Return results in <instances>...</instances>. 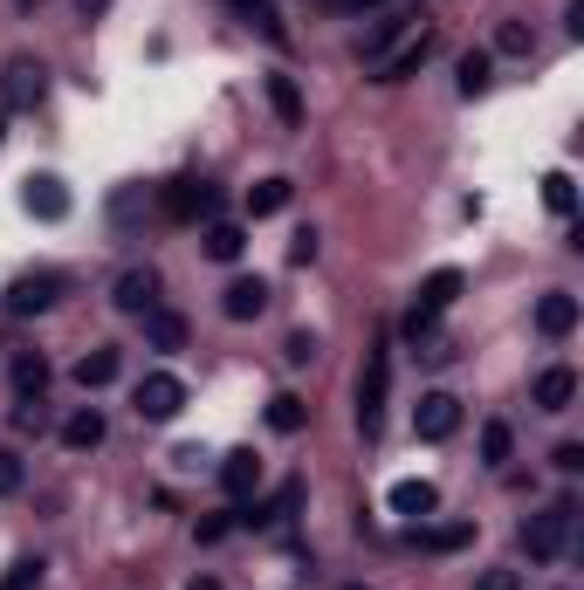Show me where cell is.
Wrapping results in <instances>:
<instances>
[{
    "instance_id": "1",
    "label": "cell",
    "mask_w": 584,
    "mask_h": 590,
    "mask_svg": "<svg viewBox=\"0 0 584 590\" xmlns=\"http://www.w3.org/2000/svg\"><path fill=\"white\" fill-rule=\"evenodd\" d=\"M159 213L179 220V227H200V220L220 213V186H214V179H192V172H186V179H166V186H159Z\"/></svg>"
},
{
    "instance_id": "2",
    "label": "cell",
    "mask_w": 584,
    "mask_h": 590,
    "mask_svg": "<svg viewBox=\"0 0 584 590\" xmlns=\"http://www.w3.org/2000/svg\"><path fill=\"white\" fill-rule=\"evenodd\" d=\"M571 522H577V508H571V501L543 508V516H529V522H523V549H529L536 563H557L564 549H571Z\"/></svg>"
},
{
    "instance_id": "3",
    "label": "cell",
    "mask_w": 584,
    "mask_h": 590,
    "mask_svg": "<svg viewBox=\"0 0 584 590\" xmlns=\"http://www.w3.org/2000/svg\"><path fill=\"white\" fill-rule=\"evenodd\" d=\"M49 97V69L34 56H14L8 69H0V110H34Z\"/></svg>"
},
{
    "instance_id": "4",
    "label": "cell",
    "mask_w": 584,
    "mask_h": 590,
    "mask_svg": "<svg viewBox=\"0 0 584 590\" xmlns=\"http://www.w3.org/2000/svg\"><path fill=\"white\" fill-rule=\"evenodd\" d=\"M385 391H393V350H372L365 378H358V426H365V440H372L378 419H385Z\"/></svg>"
},
{
    "instance_id": "5",
    "label": "cell",
    "mask_w": 584,
    "mask_h": 590,
    "mask_svg": "<svg viewBox=\"0 0 584 590\" xmlns=\"http://www.w3.org/2000/svg\"><path fill=\"white\" fill-rule=\"evenodd\" d=\"M426 56H434V28H413L406 42H393V49L372 62V83H406V76H413Z\"/></svg>"
},
{
    "instance_id": "6",
    "label": "cell",
    "mask_w": 584,
    "mask_h": 590,
    "mask_svg": "<svg viewBox=\"0 0 584 590\" xmlns=\"http://www.w3.org/2000/svg\"><path fill=\"white\" fill-rule=\"evenodd\" d=\"M179 412H186V384H179L172 371H145V378H138V419H159V426H166V419H179Z\"/></svg>"
},
{
    "instance_id": "7",
    "label": "cell",
    "mask_w": 584,
    "mask_h": 590,
    "mask_svg": "<svg viewBox=\"0 0 584 590\" xmlns=\"http://www.w3.org/2000/svg\"><path fill=\"white\" fill-rule=\"evenodd\" d=\"M56 296H62V274H49V268H34V274H21V282L8 289V317H42V309H56Z\"/></svg>"
},
{
    "instance_id": "8",
    "label": "cell",
    "mask_w": 584,
    "mask_h": 590,
    "mask_svg": "<svg viewBox=\"0 0 584 590\" xmlns=\"http://www.w3.org/2000/svg\"><path fill=\"white\" fill-rule=\"evenodd\" d=\"M454 426H461V399H454V391H426V399L413 406V432H419L426 447L454 440Z\"/></svg>"
},
{
    "instance_id": "9",
    "label": "cell",
    "mask_w": 584,
    "mask_h": 590,
    "mask_svg": "<svg viewBox=\"0 0 584 590\" xmlns=\"http://www.w3.org/2000/svg\"><path fill=\"white\" fill-rule=\"evenodd\" d=\"M220 309H227V323H255L268 309V282L261 274H234V282L220 289Z\"/></svg>"
},
{
    "instance_id": "10",
    "label": "cell",
    "mask_w": 584,
    "mask_h": 590,
    "mask_svg": "<svg viewBox=\"0 0 584 590\" xmlns=\"http://www.w3.org/2000/svg\"><path fill=\"white\" fill-rule=\"evenodd\" d=\"M21 207H28L34 220H69V186H62L56 172H34V179L21 186Z\"/></svg>"
},
{
    "instance_id": "11",
    "label": "cell",
    "mask_w": 584,
    "mask_h": 590,
    "mask_svg": "<svg viewBox=\"0 0 584 590\" xmlns=\"http://www.w3.org/2000/svg\"><path fill=\"white\" fill-rule=\"evenodd\" d=\"M110 302L125 309V317H145V309L159 302V268H125V274H117V289H110Z\"/></svg>"
},
{
    "instance_id": "12",
    "label": "cell",
    "mask_w": 584,
    "mask_h": 590,
    "mask_svg": "<svg viewBox=\"0 0 584 590\" xmlns=\"http://www.w3.org/2000/svg\"><path fill=\"white\" fill-rule=\"evenodd\" d=\"M385 501H393V516L426 522V516L441 508V488H434V481H393V494H385Z\"/></svg>"
},
{
    "instance_id": "13",
    "label": "cell",
    "mask_w": 584,
    "mask_h": 590,
    "mask_svg": "<svg viewBox=\"0 0 584 590\" xmlns=\"http://www.w3.org/2000/svg\"><path fill=\"white\" fill-rule=\"evenodd\" d=\"M220 488L234 494V501H248L255 488H261V460L241 447V453H220Z\"/></svg>"
},
{
    "instance_id": "14",
    "label": "cell",
    "mask_w": 584,
    "mask_h": 590,
    "mask_svg": "<svg viewBox=\"0 0 584 590\" xmlns=\"http://www.w3.org/2000/svg\"><path fill=\"white\" fill-rule=\"evenodd\" d=\"M536 330H543V337H571V330H577V296H571V289H551V296L536 302Z\"/></svg>"
},
{
    "instance_id": "15",
    "label": "cell",
    "mask_w": 584,
    "mask_h": 590,
    "mask_svg": "<svg viewBox=\"0 0 584 590\" xmlns=\"http://www.w3.org/2000/svg\"><path fill=\"white\" fill-rule=\"evenodd\" d=\"M138 323H145V343H151V350H186V317H179V309H159V302H151Z\"/></svg>"
},
{
    "instance_id": "16",
    "label": "cell",
    "mask_w": 584,
    "mask_h": 590,
    "mask_svg": "<svg viewBox=\"0 0 584 590\" xmlns=\"http://www.w3.org/2000/svg\"><path fill=\"white\" fill-rule=\"evenodd\" d=\"M571 399H577V371L571 364H551V371L536 378V406L543 412H571Z\"/></svg>"
},
{
    "instance_id": "17",
    "label": "cell",
    "mask_w": 584,
    "mask_h": 590,
    "mask_svg": "<svg viewBox=\"0 0 584 590\" xmlns=\"http://www.w3.org/2000/svg\"><path fill=\"white\" fill-rule=\"evenodd\" d=\"M62 447H69V453H97V447H103V412H97V406L69 412V419H62Z\"/></svg>"
},
{
    "instance_id": "18",
    "label": "cell",
    "mask_w": 584,
    "mask_h": 590,
    "mask_svg": "<svg viewBox=\"0 0 584 590\" xmlns=\"http://www.w3.org/2000/svg\"><path fill=\"white\" fill-rule=\"evenodd\" d=\"M200 248H207V261H241V248H248V233L234 227V220H207V233H200Z\"/></svg>"
},
{
    "instance_id": "19",
    "label": "cell",
    "mask_w": 584,
    "mask_h": 590,
    "mask_svg": "<svg viewBox=\"0 0 584 590\" xmlns=\"http://www.w3.org/2000/svg\"><path fill=\"white\" fill-rule=\"evenodd\" d=\"M117 364H125V358H117L110 343H103V350H83V358H76V384H83V391H103V384L117 378Z\"/></svg>"
},
{
    "instance_id": "20",
    "label": "cell",
    "mask_w": 584,
    "mask_h": 590,
    "mask_svg": "<svg viewBox=\"0 0 584 590\" xmlns=\"http://www.w3.org/2000/svg\"><path fill=\"white\" fill-rule=\"evenodd\" d=\"M234 14H241L248 28H261L268 42H289V28H283V14H276V0H227Z\"/></svg>"
},
{
    "instance_id": "21",
    "label": "cell",
    "mask_w": 584,
    "mask_h": 590,
    "mask_svg": "<svg viewBox=\"0 0 584 590\" xmlns=\"http://www.w3.org/2000/svg\"><path fill=\"white\" fill-rule=\"evenodd\" d=\"M268 103H276V117H283V124L289 131H303V90H296V76H268Z\"/></svg>"
},
{
    "instance_id": "22",
    "label": "cell",
    "mask_w": 584,
    "mask_h": 590,
    "mask_svg": "<svg viewBox=\"0 0 584 590\" xmlns=\"http://www.w3.org/2000/svg\"><path fill=\"white\" fill-rule=\"evenodd\" d=\"M467 542H475V522H434V529L419 536L426 557H454V549H467Z\"/></svg>"
},
{
    "instance_id": "23",
    "label": "cell",
    "mask_w": 584,
    "mask_h": 590,
    "mask_svg": "<svg viewBox=\"0 0 584 590\" xmlns=\"http://www.w3.org/2000/svg\"><path fill=\"white\" fill-rule=\"evenodd\" d=\"M289 200H296V186H289V179H261V186H248V213H255V220L283 213Z\"/></svg>"
},
{
    "instance_id": "24",
    "label": "cell",
    "mask_w": 584,
    "mask_h": 590,
    "mask_svg": "<svg viewBox=\"0 0 584 590\" xmlns=\"http://www.w3.org/2000/svg\"><path fill=\"white\" fill-rule=\"evenodd\" d=\"M413 34V14H385V21H372V34H365V62H378L393 42H406Z\"/></svg>"
},
{
    "instance_id": "25",
    "label": "cell",
    "mask_w": 584,
    "mask_h": 590,
    "mask_svg": "<svg viewBox=\"0 0 584 590\" xmlns=\"http://www.w3.org/2000/svg\"><path fill=\"white\" fill-rule=\"evenodd\" d=\"M268 426H276V432H303L309 426V406L296 399V391H276V399H268Z\"/></svg>"
},
{
    "instance_id": "26",
    "label": "cell",
    "mask_w": 584,
    "mask_h": 590,
    "mask_svg": "<svg viewBox=\"0 0 584 590\" xmlns=\"http://www.w3.org/2000/svg\"><path fill=\"white\" fill-rule=\"evenodd\" d=\"M14 391H21V399H42V391H49V364H42V350L14 358Z\"/></svg>"
},
{
    "instance_id": "27",
    "label": "cell",
    "mask_w": 584,
    "mask_h": 590,
    "mask_svg": "<svg viewBox=\"0 0 584 590\" xmlns=\"http://www.w3.org/2000/svg\"><path fill=\"white\" fill-rule=\"evenodd\" d=\"M151 213H159V200H151L145 186H131V192H117V200H110V220H117V227H131V220H151Z\"/></svg>"
},
{
    "instance_id": "28",
    "label": "cell",
    "mask_w": 584,
    "mask_h": 590,
    "mask_svg": "<svg viewBox=\"0 0 584 590\" xmlns=\"http://www.w3.org/2000/svg\"><path fill=\"white\" fill-rule=\"evenodd\" d=\"M488 69H495L488 49H467V56H461V97H482V90H488Z\"/></svg>"
},
{
    "instance_id": "29",
    "label": "cell",
    "mask_w": 584,
    "mask_h": 590,
    "mask_svg": "<svg viewBox=\"0 0 584 590\" xmlns=\"http://www.w3.org/2000/svg\"><path fill=\"white\" fill-rule=\"evenodd\" d=\"M509 447H516V432L502 426V419H488V426H482V460L502 467V460H509Z\"/></svg>"
},
{
    "instance_id": "30",
    "label": "cell",
    "mask_w": 584,
    "mask_h": 590,
    "mask_svg": "<svg viewBox=\"0 0 584 590\" xmlns=\"http://www.w3.org/2000/svg\"><path fill=\"white\" fill-rule=\"evenodd\" d=\"M543 207L571 220V207H577V186H571V172H551V179H543Z\"/></svg>"
},
{
    "instance_id": "31",
    "label": "cell",
    "mask_w": 584,
    "mask_h": 590,
    "mask_svg": "<svg viewBox=\"0 0 584 590\" xmlns=\"http://www.w3.org/2000/svg\"><path fill=\"white\" fill-rule=\"evenodd\" d=\"M21 481H28V460H21L14 447H0V501L21 494Z\"/></svg>"
},
{
    "instance_id": "32",
    "label": "cell",
    "mask_w": 584,
    "mask_h": 590,
    "mask_svg": "<svg viewBox=\"0 0 584 590\" xmlns=\"http://www.w3.org/2000/svg\"><path fill=\"white\" fill-rule=\"evenodd\" d=\"M495 49H502V56H529V49H536V34H529L523 21H502V28H495Z\"/></svg>"
},
{
    "instance_id": "33",
    "label": "cell",
    "mask_w": 584,
    "mask_h": 590,
    "mask_svg": "<svg viewBox=\"0 0 584 590\" xmlns=\"http://www.w3.org/2000/svg\"><path fill=\"white\" fill-rule=\"evenodd\" d=\"M0 590H42V563H34V557L8 563V577H0Z\"/></svg>"
},
{
    "instance_id": "34",
    "label": "cell",
    "mask_w": 584,
    "mask_h": 590,
    "mask_svg": "<svg viewBox=\"0 0 584 590\" xmlns=\"http://www.w3.org/2000/svg\"><path fill=\"white\" fill-rule=\"evenodd\" d=\"M475 590H523V570H482Z\"/></svg>"
},
{
    "instance_id": "35",
    "label": "cell",
    "mask_w": 584,
    "mask_h": 590,
    "mask_svg": "<svg viewBox=\"0 0 584 590\" xmlns=\"http://www.w3.org/2000/svg\"><path fill=\"white\" fill-rule=\"evenodd\" d=\"M551 460H557V474H584V447H577V440H564Z\"/></svg>"
},
{
    "instance_id": "36",
    "label": "cell",
    "mask_w": 584,
    "mask_h": 590,
    "mask_svg": "<svg viewBox=\"0 0 584 590\" xmlns=\"http://www.w3.org/2000/svg\"><path fill=\"white\" fill-rule=\"evenodd\" d=\"M289 261H317V227H303L296 241H289Z\"/></svg>"
},
{
    "instance_id": "37",
    "label": "cell",
    "mask_w": 584,
    "mask_h": 590,
    "mask_svg": "<svg viewBox=\"0 0 584 590\" xmlns=\"http://www.w3.org/2000/svg\"><path fill=\"white\" fill-rule=\"evenodd\" d=\"M309 358H317V337L296 330V337H289V364H309Z\"/></svg>"
},
{
    "instance_id": "38",
    "label": "cell",
    "mask_w": 584,
    "mask_h": 590,
    "mask_svg": "<svg viewBox=\"0 0 584 590\" xmlns=\"http://www.w3.org/2000/svg\"><path fill=\"white\" fill-rule=\"evenodd\" d=\"M227 529H234V516H207V522H200V529H192V536H200V542H220Z\"/></svg>"
},
{
    "instance_id": "39",
    "label": "cell",
    "mask_w": 584,
    "mask_h": 590,
    "mask_svg": "<svg viewBox=\"0 0 584 590\" xmlns=\"http://www.w3.org/2000/svg\"><path fill=\"white\" fill-rule=\"evenodd\" d=\"M172 460H179V467H186V474H200V467H207V460H214V453H207V447H179V453H172Z\"/></svg>"
},
{
    "instance_id": "40",
    "label": "cell",
    "mask_w": 584,
    "mask_h": 590,
    "mask_svg": "<svg viewBox=\"0 0 584 590\" xmlns=\"http://www.w3.org/2000/svg\"><path fill=\"white\" fill-rule=\"evenodd\" d=\"M330 8H344V14H365V8H378V0H330Z\"/></svg>"
},
{
    "instance_id": "41",
    "label": "cell",
    "mask_w": 584,
    "mask_h": 590,
    "mask_svg": "<svg viewBox=\"0 0 584 590\" xmlns=\"http://www.w3.org/2000/svg\"><path fill=\"white\" fill-rule=\"evenodd\" d=\"M186 590H220V577H192V583H186Z\"/></svg>"
},
{
    "instance_id": "42",
    "label": "cell",
    "mask_w": 584,
    "mask_h": 590,
    "mask_svg": "<svg viewBox=\"0 0 584 590\" xmlns=\"http://www.w3.org/2000/svg\"><path fill=\"white\" fill-rule=\"evenodd\" d=\"M0 138H8V110H0Z\"/></svg>"
},
{
    "instance_id": "43",
    "label": "cell",
    "mask_w": 584,
    "mask_h": 590,
    "mask_svg": "<svg viewBox=\"0 0 584 590\" xmlns=\"http://www.w3.org/2000/svg\"><path fill=\"white\" fill-rule=\"evenodd\" d=\"M350 590H372V583H350Z\"/></svg>"
},
{
    "instance_id": "44",
    "label": "cell",
    "mask_w": 584,
    "mask_h": 590,
    "mask_svg": "<svg viewBox=\"0 0 584 590\" xmlns=\"http://www.w3.org/2000/svg\"><path fill=\"white\" fill-rule=\"evenodd\" d=\"M324 8H330V0H324Z\"/></svg>"
}]
</instances>
